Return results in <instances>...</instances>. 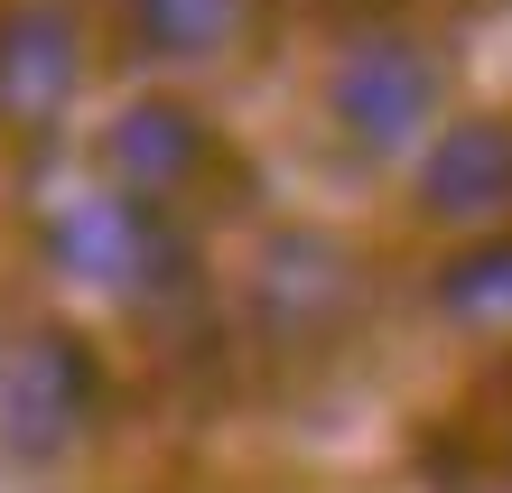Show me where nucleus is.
Returning <instances> with one entry per match:
<instances>
[{
  "label": "nucleus",
  "instance_id": "nucleus-5",
  "mask_svg": "<svg viewBox=\"0 0 512 493\" xmlns=\"http://www.w3.org/2000/svg\"><path fill=\"white\" fill-rule=\"evenodd\" d=\"M354 298H364L354 252L326 242V233H280L252 261V317H261V335H280V345H317V335H336L354 317Z\"/></svg>",
  "mask_w": 512,
  "mask_h": 493
},
{
  "label": "nucleus",
  "instance_id": "nucleus-1",
  "mask_svg": "<svg viewBox=\"0 0 512 493\" xmlns=\"http://www.w3.org/2000/svg\"><path fill=\"white\" fill-rule=\"evenodd\" d=\"M47 270L56 280H75V289H94V298H168V289H187V242H177L168 224V205H149V196H122V187H75V196H56L47 205Z\"/></svg>",
  "mask_w": 512,
  "mask_h": 493
},
{
  "label": "nucleus",
  "instance_id": "nucleus-7",
  "mask_svg": "<svg viewBox=\"0 0 512 493\" xmlns=\"http://www.w3.org/2000/svg\"><path fill=\"white\" fill-rule=\"evenodd\" d=\"M205 159H215V131H205V112L187 103H168V94H149L131 112H112V131H103V177L122 196H149V205H168V196H187Z\"/></svg>",
  "mask_w": 512,
  "mask_h": 493
},
{
  "label": "nucleus",
  "instance_id": "nucleus-6",
  "mask_svg": "<svg viewBox=\"0 0 512 493\" xmlns=\"http://www.w3.org/2000/svg\"><path fill=\"white\" fill-rule=\"evenodd\" d=\"M419 214L457 224V233H494L512 214V121L503 112L429 131V149H419Z\"/></svg>",
  "mask_w": 512,
  "mask_h": 493
},
{
  "label": "nucleus",
  "instance_id": "nucleus-2",
  "mask_svg": "<svg viewBox=\"0 0 512 493\" xmlns=\"http://www.w3.org/2000/svg\"><path fill=\"white\" fill-rule=\"evenodd\" d=\"M94 345L75 326H28L0 345V456L10 466H56L84 428H94Z\"/></svg>",
  "mask_w": 512,
  "mask_h": 493
},
{
  "label": "nucleus",
  "instance_id": "nucleus-4",
  "mask_svg": "<svg viewBox=\"0 0 512 493\" xmlns=\"http://www.w3.org/2000/svg\"><path fill=\"white\" fill-rule=\"evenodd\" d=\"M84 56L75 0H0V140H47L84 94Z\"/></svg>",
  "mask_w": 512,
  "mask_h": 493
},
{
  "label": "nucleus",
  "instance_id": "nucleus-9",
  "mask_svg": "<svg viewBox=\"0 0 512 493\" xmlns=\"http://www.w3.org/2000/svg\"><path fill=\"white\" fill-rule=\"evenodd\" d=\"M429 307L447 326H466V335H512V224L466 233L429 270Z\"/></svg>",
  "mask_w": 512,
  "mask_h": 493
},
{
  "label": "nucleus",
  "instance_id": "nucleus-3",
  "mask_svg": "<svg viewBox=\"0 0 512 493\" xmlns=\"http://www.w3.org/2000/svg\"><path fill=\"white\" fill-rule=\"evenodd\" d=\"M447 75L419 38H354L336 66H326V121L364 149V159H401L410 140L438 131Z\"/></svg>",
  "mask_w": 512,
  "mask_h": 493
},
{
  "label": "nucleus",
  "instance_id": "nucleus-8",
  "mask_svg": "<svg viewBox=\"0 0 512 493\" xmlns=\"http://www.w3.org/2000/svg\"><path fill=\"white\" fill-rule=\"evenodd\" d=\"M252 28V0H122V38L140 66H215Z\"/></svg>",
  "mask_w": 512,
  "mask_h": 493
}]
</instances>
